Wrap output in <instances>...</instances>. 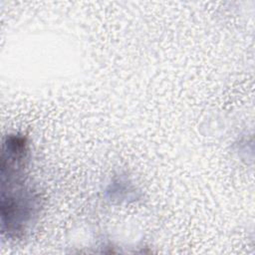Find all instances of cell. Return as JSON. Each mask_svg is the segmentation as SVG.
<instances>
[{"instance_id": "cell-1", "label": "cell", "mask_w": 255, "mask_h": 255, "mask_svg": "<svg viewBox=\"0 0 255 255\" xmlns=\"http://www.w3.org/2000/svg\"><path fill=\"white\" fill-rule=\"evenodd\" d=\"M29 144L25 136L10 134L1 154V222L9 236L22 235L39 215L40 196L27 178Z\"/></svg>"}]
</instances>
